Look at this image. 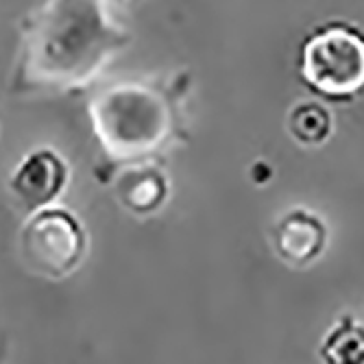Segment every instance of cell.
I'll use <instances>...</instances> for the list:
<instances>
[{
  "mask_svg": "<svg viewBox=\"0 0 364 364\" xmlns=\"http://www.w3.org/2000/svg\"><path fill=\"white\" fill-rule=\"evenodd\" d=\"M127 40L103 0H46L22 22L14 87L26 94L75 92L94 81Z\"/></svg>",
  "mask_w": 364,
  "mask_h": 364,
  "instance_id": "6da1fadb",
  "label": "cell"
},
{
  "mask_svg": "<svg viewBox=\"0 0 364 364\" xmlns=\"http://www.w3.org/2000/svg\"><path fill=\"white\" fill-rule=\"evenodd\" d=\"M90 118L98 144L122 161L153 153L171 131V112L164 98L138 85L103 92L92 101Z\"/></svg>",
  "mask_w": 364,
  "mask_h": 364,
  "instance_id": "7a4b0ae2",
  "label": "cell"
},
{
  "mask_svg": "<svg viewBox=\"0 0 364 364\" xmlns=\"http://www.w3.org/2000/svg\"><path fill=\"white\" fill-rule=\"evenodd\" d=\"M18 249L24 267L42 279L70 277L87 255V234L77 214L63 208L31 212L20 229Z\"/></svg>",
  "mask_w": 364,
  "mask_h": 364,
  "instance_id": "3957f363",
  "label": "cell"
},
{
  "mask_svg": "<svg viewBox=\"0 0 364 364\" xmlns=\"http://www.w3.org/2000/svg\"><path fill=\"white\" fill-rule=\"evenodd\" d=\"M301 75L329 98L358 94L364 90V36L345 24L318 28L304 46Z\"/></svg>",
  "mask_w": 364,
  "mask_h": 364,
  "instance_id": "277c9868",
  "label": "cell"
},
{
  "mask_svg": "<svg viewBox=\"0 0 364 364\" xmlns=\"http://www.w3.org/2000/svg\"><path fill=\"white\" fill-rule=\"evenodd\" d=\"M70 183V166L50 146H40L26 153L9 175V194L14 203L31 214L55 205Z\"/></svg>",
  "mask_w": 364,
  "mask_h": 364,
  "instance_id": "5b68a950",
  "label": "cell"
},
{
  "mask_svg": "<svg viewBox=\"0 0 364 364\" xmlns=\"http://www.w3.org/2000/svg\"><path fill=\"white\" fill-rule=\"evenodd\" d=\"M120 203L134 214H149L157 210L166 196V179L153 168H134L118 179Z\"/></svg>",
  "mask_w": 364,
  "mask_h": 364,
  "instance_id": "8992f818",
  "label": "cell"
},
{
  "mask_svg": "<svg viewBox=\"0 0 364 364\" xmlns=\"http://www.w3.org/2000/svg\"><path fill=\"white\" fill-rule=\"evenodd\" d=\"M288 220L292 223V227L296 229V234H299V236H296V240L292 238V240L279 242L282 253L288 255V257H292V259H306V257H310L312 253H316V249L321 247V240H323V231H321V227L314 225L310 231H306V236H301V234H304V229H306V225L310 223V218H304L301 214H292Z\"/></svg>",
  "mask_w": 364,
  "mask_h": 364,
  "instance_id": "52a82bcc",
  "label": "cell"
}]
</instances>
